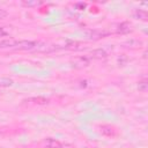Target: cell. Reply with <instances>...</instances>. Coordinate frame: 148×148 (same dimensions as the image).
Instances as JSON below:
<instances>
[{
	"label": "cell",
	"instance_id": "cell-1",
	"mask_svg": "<svg viewBox=\"0 0 148 148\" xmlns=\"http://www.w3.org/2000/svg\"><path fill=\"white\" fill-rule=\"evenodd\" d=\"M111 32L103 29V30H89L86 32V36L87 38L89 39H98V38H103V37H106L108 35H110Z\"/></svg>",
	"mask_w": 148,
	"mask_h": 148
},
{
	"label": "cell",
	"instance_id": "cell-2",
	"mask_svg": "<svg viewBox=\"0 0 148 148\" xmlns=\"http://www.w3.org/2000/svg\"><path fill=\"white\" fill-rule=\"evenodd\" d=\"M71 65L74 68H83L89 66V59L87 57H77L71 61Z\"/></svg>",
	"mask_w": 148,
	"mask_h": 148
},
{
	"label": "cell",
	"instance_id": "cell-3",
	"mask_svg": "<svg viewBox=\"0 0 148 148\" xmlns=\"http://www.w3.org/2000/svg\"><path fill=\"white\" fill-rule=\"evenodd\" d=\"M37 46V42L34 40H18L16 49L18 50H24V51H30V50H35V47Z\"/></svg>",
	"mask_w": 148,
	"mask_h": 148
},
{
	"label": "cell",
	"instance_id": "cell-4",
	"mask_svg": "<svg viewBox=\"0 0 148 148\" xmlns=\"http://www.w3.org/2000/svg\"><path fill=\"white\" fill-rule=\"evenodd\" d=\"M99 131H101V133L103 135H106V136H114L117 134V131L111 125H101L99 126Z\"/></svg>",
	"mask_w": 148,
	"mask_h": 148
},
{
	"label": "cell",
	"instance_id": "cell-5",
	"mask_svg": "<svg viewBox=\"0 0 148 148\" xmlns=\"http://www.w3.org/2000/svg\"><path fill=\"white\" fill-rule=\"evenodd\" d=\"M18 40L14 38H5L0 40V49H10V47H16Z\"/></svg>",
	"mask_w": 148,
	"mask_h": 148
},
{
	"label": "cell",
	"instance_id": "cell-6",
	"mask_svg": "<svg viewBox=\"0 0 148 148\" xmlns=\"http://www.w3.org/2000/svg\"><path fill=\"white\" fill-rule=\"evenodd\" d=\"M90 56L95 59H105L108 57V52L104 49H95L90 52Z\"/></svg>",
	"mask_w": 148,
	"mask_h": 148
},
{
	"label": "cell",
	"instance_id": "cell-7",
	"mask_svg": "<svg viewBox=\"0 0 148 148\" xmlns=\"http://www.w3.org/2000/svg\"><path fill=\"white\" fill-rule=\"evenodd\" d=\"M131 30H132V29H131V24H128L127 22H123V23L118 24V27L116 28V32H117V34H121V35L128 34Z\"/></svg>",
	"mask_w": 148,
	"mask_h": 148
},
{
	"label": "cell",
	"instance_id": "cell-8",
	"mask_svg": "<svg viewBox=\"0 0 148 148\" xmlns=\"http://www.w3.org/2000/svg\"><path fill=\"white\" fill-rule=\"evenodd\" d=\"M133 16H134V18H138V20H141V21H147L148 20V14L143 9H135L133 12Z\"/></svg>",
	"mask_w": 148,
	"mask_h": 148
},
{
	"label": "cell",
	"instance_id": "cell-9",
	"mask_svg": "<svg viewBox=\"0 0 148 148\" xmlns=\"http://www.w3.org/2000/svg\"><path fill=\"white\" fill-rule=\"evenodd\" d=\"M125 47H131V49H136V47H141L143 45V43L141 40H138V39H130V40H126L124 44H123Z\"/></svg>",
	"mask_w": 148,
	"mask_h": 148
},
{
	"label": "cell",
	"instance_id": "cell-10",
	"mask_svg": "<svg viewBox=\"0 0 148 148\" xmlns=\"http://www.w3.org/2000/svg\"><path fill=\"white\" fill-rule=\"evenodd\" d=\"M45 145L47 148H62V143L56 139H52V138H49L45 140Z\"/></svg>",
	"mask_w": 148,
	"mask_h": 148
},
{
	"label": "cell",
	"instance_id": "cell-11",
	"mask_svg": "<svg viewBox=\"0 0 148 148\" xmlns=\"http://www.w3.org/2000/svg\"><path fill=\"white\" fill-rule=\"evenodd\" d=\"M28 101H29V102H32V103H35V104H42V105L49 103V99L45 98V97H31V98H28L27 102H28Z\"/></svg>",
	"mask_w": 148,
	"mask_h": 148
},
{
	"label": "cell",
	"instance_id": "cell-12",
	"mask_svg": "<svg viewBox=\"0 0 148 148\" xmlns=\"http://www.w3.org/2000/svg\"><path fill=\"white\" fill-rule=\"evenodd\" d=\"M42 2L40 1H36V0H25V1H22V5L24 7H28V8H31V7H37L38 5H40Z\"/></svg>",
	"mask_w": 148,
	"mask_h": 148
},
{
	"label": "cell",
	"instance_id": "cell-13",
	"mask_svg": "<svg viewBox=\"0 0 148 148\" xmlns=\"http://www.w3.org/2000/svg\"><path fill=\"white\" fill-rule=\"evenodd\" d=\"M14 81L10 77H0V87H10Z\"/></svg>",
	"mask_w": 148,
	"mask_h": 148
},
{
	"label": "cell",
	"instance_id": "cell-14",
	"mask_svg": "<svg viewBox=\"0 0 148 148\" xmlns=\"http://www.w3.org/2000/svg\"><path fill=\"white\" fill-rule=\"evenodd\" d=\"M138 89H139L140 91H146V90L148 89V83H147V81H146V80L140 81V82L138 83Z\"/></svg>",
	"mask_w": 148,
	"mask_h": 148
},
{
	"label": "cell",
	"instance_id": "cell-15",
	"mask_svg": "<svg viewBox=\"0 0 148 148\" xmlns=\"http://www.w3.org/2000/svg\"><path fill=\"white\" fill-rule=\"evenodd\" d=\"M80 45H81V44H80L79 42H71V43L67 44L66 47H68V49H71V50H79V49H81Z\"/></svg>",
	"mask_w": 148,
	"mask_h": 148
},
{
	"label": "cell",
	"instance_id": "cell-16",
	"mask_svg": "<svg viewBox=\"0 0 148 148\" xmlns=\"http://www.w3.org/2000/svg\"><path fill=\"white\" fill-rule=\"evenodd\" d=\"M7 15H8V13H7L5 9H1V8H0V20H1V18H5Z\"/></svg>",
	"mask_w": 148,
	"mask_h": 148
},
{
	"label": "cell",
	"instance_id": "cell-17",
	"mask_svg": "<svg viewBox=\"0 0 148 148\" xmlns=\"http://www.w3.org/2000/svg\"><path fill=\"white\" fill-rule=\"evenodd\" d=\"M75 6H76V7H77V8H79V9H84V8H86V6H87V5H86V3H84V2H77V3H76V5H75Z\"/></svg>",
	"mask_w": 148,
	"mask_h": 148
},
{
	"label": "cell",
	"instance_id": "cell-18",
	"mask_svg": "<svg viewBox=\"0 0 148 148\" xmlns=\"http://www.w3.org/2000/svg\"><path fill=\"white\" fill-rule=\"evenodd\" d=\"M6 35H7L6 30H5L3 28H0V37H2V36H6Z\"/></svg>",
	"mask_w": 148,
	"mask_h": 148
}]
</instances>
